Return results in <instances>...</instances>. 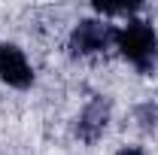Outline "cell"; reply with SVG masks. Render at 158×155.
I'll return each instance as SVG.
<instances>
[{"instance_id": "1", "label": "cell", "mask_w": 158, "mask_h": 155, "mask_svg": "<svg viewBox=\"0 0 158 155\" xmlns=\"http://www.w3.org/2000/svg\"><path fill=\"white\" fill-rule=\"evenodd\" d=\"M118 55L134 64L140 73H149L152 64L158 58V34L149 21H140V19H131L125 21L122 27H116V43Z\"/></svg>"}, {"instance_id": "2", "label": "cell", "mask_w": 158, "mask_h": 155, "mask_svg": "<svg viewBox=\"0 0 158 155\" xmlns=\"http://www.w3.org/2000/svg\"><path fill=\"white\" fill-rule=\"evenodd\" d=\"M113 43H116V27L113 24H106L100 19H85L70 34V52L73 55H94V52H103Z\"/></svg>"}, {"instance_id": "3", "label": "cell", "mask_w": 158, "mask_h": 155, "mask_svg": "<svg viewBox=\"0 0 158 155\" xmlns=\"http://www.w3.org/2000/svg\"><path fill=\"white\" fill-rule=\"evenodd\" d=\"M0 79L9 88H31L34 85V67L15 43H0Z\"/></svg>"}, {"instance_id": "4", "label": "cell", "mask_w": 158, "mask_h": 155, "mask_svg": "<svg viewBox=\"0 0 158 155\" xmlns=\"http://www.w3.org/2000/svg\"><path fill=\"white\" fill-rule=\"evenodd\" d=\"M110 125V100L106 97H94L91 103H85V110L76 119V134L85 143H94Z\"/></svg>"}, {"instance_id": "5", "label": "cell", "mask_w": 158, "mask_h": 155, "mask_svg": "<svg viewBox=\"0 0 158 155\" xmlns=\"http://www.w3.org/2000/svg\"><path fill=\"white\" fill-rule=\"evenodd\" d=\"M100 15H131L137 9V3H122V6H113V3H98L94 6Z\"/></svg>"}, {"instance_id": "6", "label": "cell", "mask_w": 158, "mask_h": 155, "mask_svg": "<svg viewBox=\"0 0 158 155\" xmlns=\"http://www.w3.org/2000/svg\"><path fill=\"white\" fill-rule=\"evenodd\" d=\"M137 119H140V125L149 131V128H155L158 125V107H152V103H146V107H140L137 110Z\"/></svg>"}, {"instance_id": "7", "label": "cell", "mask_w": 158, "mask_h": 155, "mask_svg": "<svg viewBox=\"0 0 158 155\" xmlns=\"http://www.w3.org/2000/svg\"><path fill=\"white\" fill-rule=\"evenodd\" d=\"M116 155H146V152H143L140 146H122V149H118Z\"/></svg>"}]
</instances>
